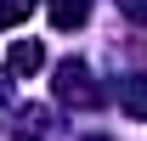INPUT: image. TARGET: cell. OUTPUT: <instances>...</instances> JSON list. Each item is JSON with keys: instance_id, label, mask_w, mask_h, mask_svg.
I'll list each match as a JSON object with an SVG mask.
<instances>
[{"instance_id": "277c9868", "label": "cell", "mask_w": 147, "mask_h": 141, "mask_svg": "<svg viewBox=\"0 0 147 141\" xmlns=\"http://www.w3.org/2000/svg\"><path fill=\"white\" fill-rule=\"evenodd\" d=\"M34 11V0H0V28H11V23H23Z\"/></svg>"}, {"instance_id": "6da1fadb", "label": "cell", "mask_w": 147, "mask_h": 141, "mask_svg": "<svg viewBox=\"0 0 147 141\" xmlns=\"http://www.w3.org/2000/svg\"><path fill=\"white\" fill-rule=\"evenodd\" d=\"M6 68L11 73H40L45 68V45H40V40H17V45L6 51Z\"/></svg>"}, {"instance_id": "3957f363", "label": "cell", "mask_w": 147, "mask_h": 141, "mask_svg": "<svg viewBox=\"0 0 147 141\" xmlns=\"http://www.w3.org/2000/svg\"><path fill=\"white\" fill-rule=\"evenodd\" d=\"M57 96L62 102H91V85H85V68H62V79H57Z\"/></svg>"}, {"instance_id": "7a4b0ae2", "label": "cell", "mask_w": 147, "mask_h": 141, "mask_svg": "<svg viewBox=\"0 0 147 141\" xmlns=\"http://www.w3.org/2000/svg\"><path fill=\"white\" fill-rule=\"evenodd\" d=\"M85 17H91V6H85V0H51V23L62 28V34H68V28H79Z\"/></svg>"}, {"instance_id": "5b68a950", "label": "cell", "mask_w": 147, "mask_h": 141, "mask_svg": "<svg viewBox=\"0 0 147 141\" xmlns=\"http://www.w3.org/2000/svg\"><path fill=\"white\" fill-rule=\"evenodd\" d=\"M125 113L147 119V90H142V85H130V90H125Z\"/></svg>"}]
</instances>
